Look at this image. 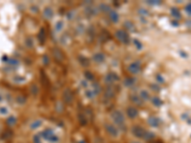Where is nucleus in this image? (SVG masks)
I'll return each mask as SVG.
<instances>
[{
    "mask_svg": "<svg viewBox=\"0 0 191 143\" xmlns=\"http://www.w3.org/2000/svg\"><path fill=\"white\" fill-rule=\"evenodd\" d=\"M132 133L135 137L141 138V139H143L145 141H152V140H154L156 137L154 133L147 131L143 127L139 126V125H136L132 128Z\"/></svg>",
    "mask_w": 191,
    "mask_h": 143,
    "instance_id": "obj_1",
    "label": "nucleus"
},
{
    "mask_svg": "<svg viewBox=\"0 0 191 143\" xmlns=\"http://www.w3.org/2000/svg\"><path fill=\"white\" fill-rule=\"evenodd\" d=\"M111 118L113 120L114 124L117 126L120 131L125 129V116L123 113L119 110H114L111 113Z\"/></svg>",
    "mask_w": 191,
    "mask_h": 143,
    "instance_id": "obj_2",
    "label": "nucleus"
},
{
    "mask_svg": "<svg viewBox=\"0 0 191 143\" xmlns=\"http://www.w3.org/2000/svg\"><path fill=\"white\" fill-rule=\"evenodd\" d=\"M39 136L41 137V139H44L46 141H49L52 143H55L59 140V137L55 135L53 129H50V128H46L43 131H41Z\"/></svg>",
    "mask_w": 191,
    "mask_h": 143,
    "instance_id": "obj_3",
    "label": "nucleus"
},
{
    "mask_svg": "<svg viewBox=\"0 0 191 143\" xmlns=\"http://www.w3.org/2000/svg\"><path fill=\"white\" fill-rule=\"evenodd\" d=\"M105 132L107 133V135L113 138H117L120 136V130L115 125L114 123H105L104 125Z\"/></svg>",
    "mask_w": 191,
    "mask_h": 143,
    "instance_id": "obj_4",
    "label": "nucleus"
},
{
    "mask_svg": "<svg viewBox=\"0 0 191 143\" xmlns=\"http://www.w3.org/2000/svg\"><path fill=\"white\" fill-rule=\"evenodd\" d=\"M115 36L122 44H129L131 41V37L125 30H117L115 32Z\"/></svg>",
    "mask_w": 191,
    "mask_h": 143,
    "instance_id": "obj_5",
    "label": "nucleus"
},
{
    "mask_svg": "<svg viewBox=\"0 0 191 143\" xmlns=\"http://www.w3.org/2000/svg\"><path fill=\"white\" fill-rule=\"evenodd\" d=\"M142 63L139 61H133L132 63H130L129 66H128V72L130 74H138L142 72Z\"/></svg>",
    "mask_w": 191,
    "mask_h": 143,
    "instance_id": "obj_6",
    "label": "nucleus"
},
{
    "mask_svg": "<svg viewBox=\"0 0 191 143\" xmlns=\"http://www.w3.org/2000/svg\"><path fill=\"white\" fill-rule=\"evenodd\" d=\"M119 79V76L116 73H114V72H110V73H108L105 75V78H104L107 85H113L115 82H117Z\"/></svg>",
    "mask_w": 191,
    "mask_h": 143,
    "instance_id": "obj_7",
    "label": "nucleus"
},
{
    "mask_svg": "<svg viewBox=\"0 0 191 143\" xmlns=\"http://www.w3.org/2000/svg\"><path fill=\"white\" fill-rule=\"evenodd\" d=\"M139 116V110L135 106H129L126 109V116L129 119H136Z\"/></svg>",
    "mask_w": 191,
    "mask_h": 143,
    "instance_id": "obj_8",
    "label": "nucleus"
},
{
    "mask_svg": "<svg viewBox=\"0 0 191 143\" xmlns=\"http://www.w3.org/2000/svg\"><path fill=\"white\" fill-rule=\"evenodd\" d=\"M116 94V90L114 88V85H107L104 90V97L107 99H112Z\"/></svg>",
    "mask_w": 191,
    "mask_h": 143,
    "instance_id": "obj_9",
    "label": "nucleus"
},
{
    "mask_svg": "<svg viewBox=\"0 0 191 143\" xmlns=\"http://www.w3.org/2000/svg\"><path fill=\"white\" fill-rule=\"evenodd\" d=\"M147 123L149 126H151L152 128H158L161 125V120L155 116H151L147 118Z\"/></svg>",
    "mask_w": 191,
    "mask_h": 143,
    "instance_id": "obj_10",
    "label": "nucleus"
},
{
    "mask_svg": "<svg viewBox=\"0 0 191 143\" xmlns=\"http://www.w3.org/2000/svg\"><path fill=\"white\" fill-rule=\"evenodd\" d=\"M62 97H63L64 102L66 104H71L73 102L74 95H73V93L71 92V90H70V89H67V90L64 91Z\"/></svg>",
    "mask_w": 191,
    "mask_h": 143,
    "instance_id": "obj_11",
    "label": "nucleus"
},
{
    "mask_svg": "<svg viewBox=\"0 0 191 143\" xmlns=\"http://www.w3.org/2000/svg\"><path fill=\"white\" fill-rule=\"evenodd\" d=\"M105 59L106 57L103 52H96V54L93 55V60L97 64H102L105 61Z\"/></svg>",
    "mask_w": 191,
    "mask_h": 143,
    "instance_id": "obj_12",
    "label": "nucleus"
},
{
    "mask_svg": "<svg viewBox=\"0 0 191 143\" xmlns=\"http://www.w3.org/2000/svg\"><path fill=\"white\" fill-rule=\"evenodd\" d=\"M54 14H55V12H54V9L52 7L47 6L43 9V16L45 19H47V20L52 19L54 17Z\"/></svg>",
    "mask_w": 191,
    "mask_h": 143,
    "instance_id": "obj_13",
    "label": "nucleus"
},
{
    "mask_svg": "<svg viewBox=\"0 0 191 143\" xmlns=\"http://www.w3.org/2000/svg\"><path fill=\"white\" fill-rule=\"evenodd\" d=\"M139 97H141V99L142 100V101H149V100L151 99L150 94H149V92L146 89H142V90L139 91Z\"/></svg>",
    "mask_w": 191,
    "mask_h": 143,
    "instance_id": "obj_14",
    "label": "nucleus"
},
{
    "mask_svg": "<svg viewBox=\"0 0 191 143\" xmlns=\"http://www.w3.org/2000/svg\"><path fill=\"white\" fill-rule=\"evenodd\" d=\"M42 125H43V119L37 118L30 124V128L32 130H37V129H39Z\"/></svg>",
    "mask_w": 191,
    "mask_h": 143,
    "instance_id": "obj_15",
    "label": "nucleus"
},
{
    "mask_svg": "<svg viewBox=\"0 0 191 143\" xmlns=\"http://www.w3.org/2000/svg\"><path fill=\"white\" fill-rule=\"evenodd\" d=\"M37 39H38L40 44H44L46 41V31L44 28H41L40 31L38 32V35H37Z\"/></svg>",
    "mask_w": 191,
    "mask_h": 143,
    "instance_id": "obj_16",
    "label": "nucleus"
},
{
    "mask_svg": "<svg viewBox=\"0 0 191 143\" xmlns=\"http://www.w3.org/2000/svg\"><path fill=\"white\" fill-rule=\"evenodd\" d=\"M109 19L113 23H118L119 20V13L116 11H114V10H111V12L109 13Z\"/></svg>",
    "mask_w": 191,
    "mask_h": 143,
    "instance_id": "obj_17",
    "label": "nucleus"
},
{
    "mask_svg": "<svg viewBox=\"0 0 191 143\" xmlns=\"http://www.w3.org/2000/svg\"><path fill=\"white\" fill-rule=\"evenodd\" d=\"M170 13H171V15L173 16L174 18H176V19H181V13L180 10L178 8H176V7L171 8Z\"/></svg>",
    "mask_w": 191,
    "mask_h": 143,
    "instance_id": "obj_18",
    "label": "nucleus"
},
{
    "mask_svg": "<svg viewBox=\"0 0 191 143\" xmlns=\"http://www.w3.org/2000/svg\"><path fill=\"white\" fill-rule=\"evenodd\" d=\"M135 83H136V78L135 77H127L123 80V85L127 88L132 87Z\"/></svg>",
    "mask_w": 191,
    "mask_h": 143,
    "instance_id": "obj_19",
    "label": "nucleus"
},
{
    "mask_svg": "<svg viewBox=\"0 0 191 143\" xmlns=\"http://www.w3.org/2000/svg\"><path fill=\"white\" fill-rule=\"evenodd\" d=\"M124 28H125V31H126L127 32H135V30H136L134 23L131 21H125L124 22Z\"/></svg>",
    "mask_w": 191,
    "mask_h": 143,
    "instance_id": "obj_20",
    "label": "nucleus"
},
{
    "mask_svg": "<svg viewBox=\"0 0 191 143\" xmlns=\"http://www.w3.org/2000/svg\"><path fill=\"white\" fill-rule=\"evenodd\" d=\"M64 28V21L63 20H58L55 24V32H60Z\"/></svg>",
    "mask_w": 191,
    "mask_h": 143,
    "instance_id": "obj_21",
    "label": "nucleus"
},
{
    "mask_svg": "<svg viewBox=\"0 0 191 143\" xmlns=\"http://www.w3.org/2000/svg\"><path fill=\"white\" fill-rule=\"evenodd\" d=\"M53 55L55 56V58L58 60V61H61L63 59V54H62V52L58 50V49H54L53 51Z\"/></svg>",
    "mask_w": 191,
    "mask_h": 143,
    "instance_id": "obj_22",
    "label": "nucleus"
},
{
    "mask_svg": "<svg viewBox=\"0 0 191 143\" xmlns=\"http://www.w3.org/2000/svg\"><path fill=\"white\" fill-rule=\"evenodd\" d=\"M16 122H17V119L15 116H10L6 120L7 125L10 126V127H13L16 124Z\"/></svg>",
    "mask_w": 191,
    "mask_h": 143,
    "instance_id": "obj_23",
    "label": "nucleus"
},
{
    "mask_svg": "<svg viewBox=\"0 0 191 143\" xmlns=\"http://www.w3.org/2000/svg\"><path fill=\"white\" fill-rule=\"evenodd\" d=\"M130 99L134 104H137V105H142V100L141 99V97H139V94H132L130 97Z\"/></svg>",
    "mask_w": 191,
    "mask_h": 143,
    "instance_id": "obj_24",
    "label": "nucleus"
},
{
    "mask_svg": "<svg viewBox=\"0 0 191 143\" xmlns=\"http://www.w3.org/2000/svg\"><path fill=\"white\" fill-rule=\"evenodd\" d=\"M100 10L101 12H103V13H108L111 12L110 6H109V5L105 4V3H101V4L100 5Z\"/></svg>",
    "mask_w": 191,
    "mask_h": 143,
    "instance_id": "obj_25",
    "label": "nucleus"
},
{
    "mask_svg": "<svg viewBox=\"0 0 191 143\" xmlns=\"http://www.w3.org/2000/svg\"><path fill=\"white\" fill-rule=\"evenodd\" d=\"M93 93L95 94V95H97L100 93V91H101V87L100 86L99 83H94L93 84Z\"/></svg>",
    "mask_w": 191,
    "mask_h": 143,
    "instance_id": "obj_26",
    "label": "nucleus"
},
{
    "mask_svg": "<svg viewBox=\"0 0 191 143\" xmlns=\"http://www.w3.org/2000/svg\"><path fill=\"white\" fill-rule=\"evenodd\" d=\"M151 101H152L153 105H155V106H157V107H160L161 105L162 104V99H161L160 97H153Z\"/></svg>",
    "mask_w": 191,
    "mask_h": 143,
    "instance_id": "obj_27",
    "label": "nucleus"
},
{
    "mask_svg": "<svg viewBox=\"0 0 191 143\" xmlns=\"http://www.w3.org/2000/svg\"><path fill=\"white\" fill-rule=\"evenodd\" d=\"M84 75H85V78H86L87 80H89V81L94 80V78H95L94 74L91 73L90 71H86L85 73H84Z\"/></svg>",
    "mask_w": 191,
    "mask_h": 143,
    "instance_id": "obj_28",
    "label": "nucleus"
},
{
    "mask_svg": "<svg viewBox=\"0 0 191 143\" xmlns=\"http://www.w3.org/2000/svg\"><path fill=\"white\" fill-rule=\"evenodd\" d=\"M133 44H134V46L136 47L138 50H142V42L139 41V39H137V38H134Z\"/></svg>",
    "mask_w": 191,
    "mask_h": 143,
    "instance_id": "obj_29",
    "label": "nucleus"
},
{
    "mask_svg": "<svg viewBox=\"0 0 191 143\" xmlns=\"http://www.w3.org/2000/svg\"><path fill=\"white\" fill-rule=\"evenodd\" d=\"M80 63L81 65H83V66H88V65H89V60H88L86 57L80 55Z\"/></svg>",
    "mask_w": 191,
    "mask_h": 143,
    "instance_id": "obj_30",
    "label": "nucleus"
},
{
    "mask_svg": "<svg viewBox=\"0 0 191 143\" xmlns=\"http://www.w3.org/2000/svg\"><path fill=\"white\" fill-rule=\"evenodd\" d=\"M27 101V98L25 97H23V95H19V97H16V102L18 104H25Z\"/></svg>",
    "mask_w": 191,
    "mask_h": 143,
    "instance_id": "obj_31",
    "label": "nucleus"
},
{
    "mask_svg": "<svg viewBox=\"0 0 191 143\" xmlns=\"http://www.w3.org/2000/svg\"><path fill=\"white\" fill-rule=\"evenodd\" d=\"M7 62H8V63L10 64L11 66H17L18 64H19V61H18L17 59H15V58L9 59V60H7Z\"/></svg>",
    "mask_w": 191,
    "mask_h": 143,
    "instance_id": "obj_32",
    "label": "nucleus"
},
{
    "mask_svg": "<svg viewBox=\"0 0 191 143\" xmlns=\"http://www.w3.org/2000/svg\"><path fill=\"white\" fill-rule=\"evenodd\" d=\"M138 12H139V14L141 16H146L147 14H148V12L146 11L145 9H143V8H141Z\"/></svg>",
    "mask_w": 191,
    "mask_h": 143,
    "instance_id": "obj_33",
    "label": "nucleus"
},
{
    "mask_svg": "<svg viewBox=\"0 0 191 143\" xmlns=\"http://www.w3.org/2000/svg\"><path fill=\"white\" fill-rule=\"evenodd\" d=\"M86 13H88L89 15H94L95 13H97V12L95 11V10H93V8H91V7H88L87 9H86Z\"/></svg>",
    "mask_w": 191,
    "mask_h": 143,
    "instance_id": "obj_34",
    "label": "nucleus"
},
{
    "mask_svg": "<svg viewBox=\"0 0 191 143\" xmlns=\"http://www.w3.org/2000/svg\"><path fill=\"white\" fill-rule=\"evenodd\" d=\"M149 5H152V6H158V5H161L162 1H157V0H151V1H147L146 2Z\"/></svg>",
    "mask_w": 191,
    "mask_h": 143,
    "instance_id": "obj_35",
    "label": "nucleus"
},
{
    "mask_svg": "<svg viewBox=\"0 0 191 143\" xmlns=\"http://www.w3.org/2000/svg\"><path fill=\"white\" fill-rule=\"evenodd\" d=\"M86 97H89V98H93L94 97H96V95L94 93H93L92 90H88V91H86Z\"/></svg>",
    "mask_w": 191,
    "mask_h": 143,
    "instance_id": "obj_36",
    "label": "nucleus"
},
{
    "mask_svg": "<svg viewBox=\"0 0 191 143\" xmlns=\"http://www.w3.org/2000/svg\"><path fill=\"white\" fill-rule=\"evenodd\" d=\"M31 92H32V94H37V93H38V88H37L36 85H32V86Z\"/></svg>",
    "mask_w": 191,
    "mask_h": 143,
    "instance_id": "obj_37",
    "label": "nucleus"
},
{
    "mask_svg": "<svg viewBox=\"0 0 191 143\" xmlns=\"http://www.w3.org/2000/svg\"><path fill=\"white\" fill-rule=\"evenodd\" d=\"M185 12L187 13L189 15H191V2L188 3L187 5L185 6Z\"/></svg>",
    "mask_w": 191,
    "mask_h": 143,
    "instance_id": "obj_38",
    "label": "nucleus"
},
{
    "mask_svg": "<svg viewBox=\"0 0 191 143\" xmlns=\"http://www.w3.org/2000/svg\"><path fill=\"white\" fill-rule=\"evenodd\" d=\"M0 114H8V109L6 107H0Z\"/></svg>",
    "mask_w": 191,
    "mask_h": 143,
    "instance_id": "obj_39",
    "label": "nucleus"
},
{
    "mask_svg": "<svg viewBox=\"0 0 191 143\" xmlns=\"http://www.w3.org/2000/svg\"><path fill=\"white\" fill-rule=\"evenodd\" d=\"M43 61H44V64H45V65H48V64H49L50 59L48 58V56H47V55H44V57H43Z\"/></svg>",
    "mask_w": 191,
    "mask_h": 143,
    "instance_id": "obj_40",
    "label": "nucleus"
},
{
    "mask_svg": "<svg viewBox=\"0 0 191 143\" xmlns=\"http://www.w3.org/2000/svg\"><path fill=\"white\" fill-rule=\"evenodd\" d=\"M161 77H162V76H161V75H158V76H157V79H158V80H160V81H162V82H164V79H162V78H161Z\"/></svg>",
    "mask_w": 191,
    "mask_h": 143,
    "instance_id": "obj_41",
    "label": "nucleus"
},
{
    "mask_svg": "<svg viewBox=\"0 0 191 143\" xmlns=\"http://www.w3.org/2000/svg\"><path fill=\"white\" fill-rule=\"evenodd\" d=\"M132 143H142L141 141H132Z\"/></svg>",
    "mask_w": 191,
    "mask_h": 143,
    "instance_id": "obj_42",
    "label": "nucleus"
},
{
    "mask_svg": "<svg viewBox=\"0 0 191 143\" xmlns=\"http://www.w3.org/2000/svg\"><path fill=\"white\" fill-rule=\"evenodd\" d=\"M0 101H1V97H0Z\"/></svg>",
    "mask_w": 191,
    "mask_h": 143,
    "instance_id": "obj_43",
    "label": "nucleus"
}]
</instances>
